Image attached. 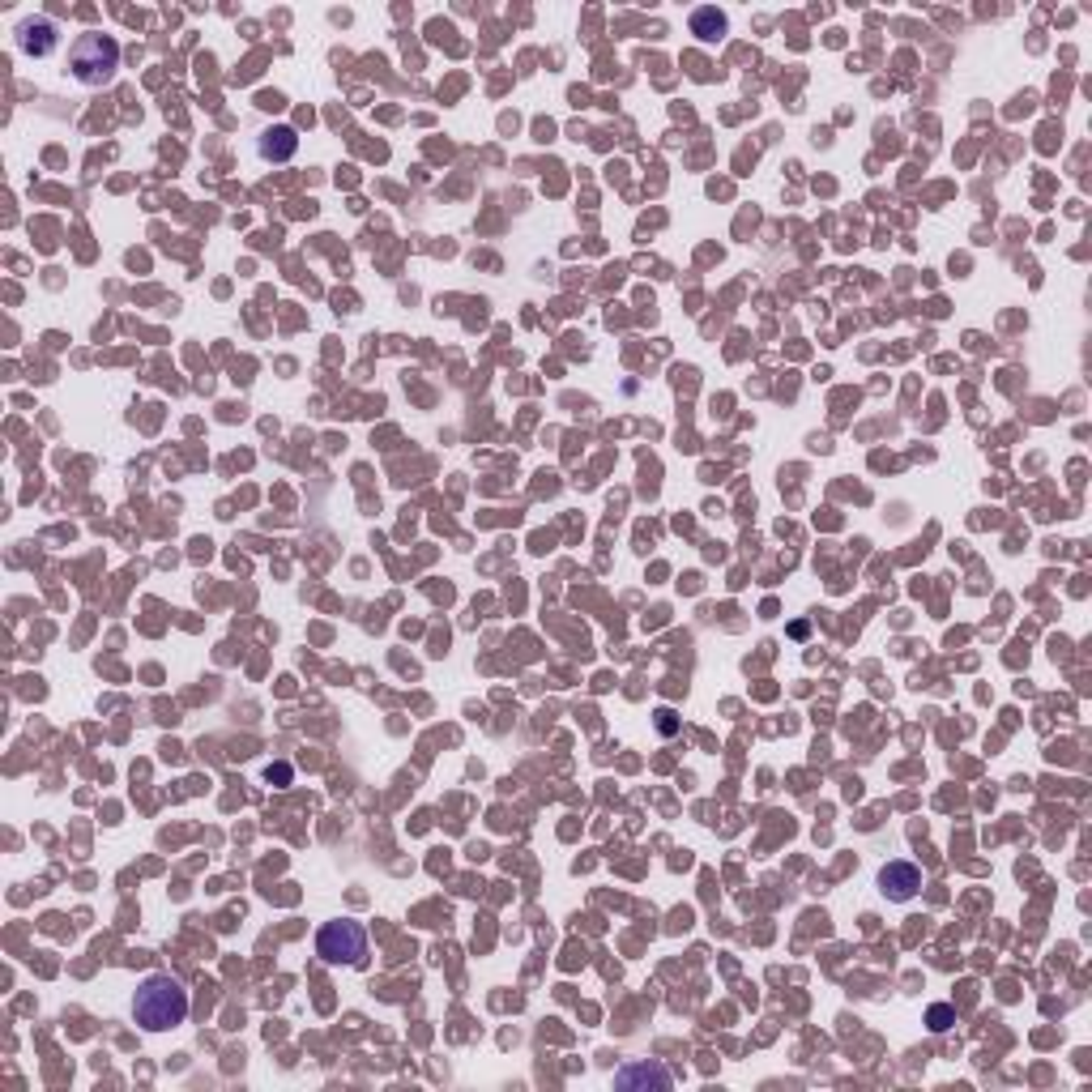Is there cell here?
<instances>
[{
	"label": "cell",
	"instance_id": "obj_8",
	"mask_svg": "<svg viewBox=\"0 0 1092 1092\" xmlns=\"http://www.w3.org/2000/svg\"><path fill=\"white\" fill-rule=\"evenodd\" d=\"M691 34H700V38H722V34H726V13L713 9V5L696 9V13H691Z\"/></svg>",
	"mask_w": 1092,
	"mask_h": 1092
},
{
	"label": "cell",
	"instance_id": "obj_9",
	"mask_svg": "<svg viewBox=\"0 0 1092 1092\" xmlns=\"http://www.w3.org/2000/svg\"><path fill=\"white\" fill-rule=\"evenodd\" d=\"M927 1020H931V1029H934V1033H947V1029H952V1024H956V1011L947 1007V1003H934Z\"/></svg>",
	"mask_w": 1092,
	"mask_h": 1092
},
{
	"label": "cell",
	"instance_id": "obj_3",
	"mask_svg": "<svg viewBox=\"0 0 1092 1092\" xmlns=\"http://www.w3.org/2000/svg\"><path fill=\"white\" fill-rule=\"evenodd\" d=\"M316 956L325 965H363L367 934L358 922H325L316 934Z\"/></svg>",
	"mask_w": 1092,
	"mask_h": 1092
},
{
	"label": "cell",
	"instance_id": "obj_7",
	"mask_svg": "<svg viewBox=\"0 0 1092 1092\" xmlns=\"http://www.w3.org/2000/svg\"><path fill=\"white\" fill-rule=\"evenodd\" d=\"M294 146H299V137H294V128H269V133L261 137V159H274V162H287Z\"/></svg>",
	"mask_w": 1092,
	"mask_h": 1092
},
{
	"label": "cell",
	"instance_id": "obj_2",
	"mask_svg": "<svg viewBox=\"0 0 1092 1092\" xmlns=\"http://www.w3.org/2000/svg\"><path fill=\"white\" fill-rule=\"evenodd\" d=\"M69 69L82 86H107L120 69V43L102 31L77 34V43L69 47Z\"/></svg>",
	"mask_w": 1092,
	"mask_h": 1092
},
{
	"label": "cell",
	"instance_id": "obj_4",
	"mask_svg": "<svg viewBox=\"0 0 1092 1092\" xmlns=\"http://www.w3.org/2000/svg\"><path fill=\"white\" fill-rule=\"evenodd\" d=\"M879 888H883V896H892V901H909V896L922 888V870L914 863H888L879 870Z\"/></svg>",
	"mask_w": 1092,
	"mask_h": 1092
},
{
	"label": "cell",
	"instance_id": "obj_5",
	"mask_svg": "<svg viewBox=\"0 0 1092 1092\" xmlns=\"http://www.w3.org/2000/svg\"><path fill=\"white\" fill-rule=\"evenodd\" d=\"M18 47L31 51V56H47L51 47H56V26H51L47 18H31L18 26Z\"/></svg>",
	"mask_w": 1092,
	"mask_h": 1092
},
{
	"label": "cell",
	"instance_id": "obj_6",
	"mask_svg": "<svg viewBox=\"0 0 1092 1092\" xmlns=\"http://www.w3.org/2000/svg\"><path fill=\"white\" fill-rule=\"evenodd\" d=\"M614 1084H619V1088H658V1092H666V1088H671V1075H666L662 1067H649V1062H636V1067H623L619 1075H614Z\"/></svg>",
	"mask_w": 1092,
	"mask_h": 1092
},
{
	"label": "cell",
	"instance_id": "obj_1",
	"mask_svg": "<svg viewBox=\"0 0 1092 1092\" xmlns=\"http://www.w3.org/2000/svg\"><path fill=\"white\" fill-rule=\"evenodd\" d=\"M133 1016L141 1029H150V1033L175 1029V1024L188 1020V991L171 973H150L133 995Z\"/></svg>",
	"mask_w": 1092,
	"mask_h": 1092
}]
</instances>
